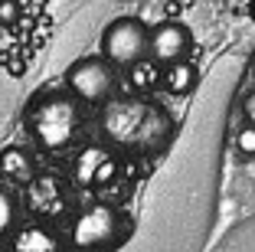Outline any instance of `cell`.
<instances>
[{"label": "cell", "mask_w": 255, "mask_h": 252, "mask_svg": "<svg viewBox=\"0 0 255 252\" xmlns=\"http://www.w3.org/2000/svg\"><path fill=\"white\" fill-rule=\"evenodd\" d=\"M102 131L128 151H157L170 134V118L144 98H115L102 111Z\"/></svg>", "instance_id": "6da1fadb"}, {"label": "cell", "mask_w": 255, "mask_h": 252, "mask_svg": "<svg viewBox=\"0 0 255 252\" xmlns=\"http://www.w3.org/2000/svg\"><path fill=\"white\" fill-rule=\"evenodd\" d=\"M79 121H82L79 105L66 95L39 98L30 108V131H33V138H36V144H43L46 151L66 148L75 138V131H79Z\"/></svg>", "instance_id": "7a4b0ae2"}, {"label": "cell", "mask_w": 255, "mask_h": 252, "mask_svg": "<svg viewBox=\"0 0 255 252\" xmlns=\"http://www.w3.org/2000/svg\"><path fill=\"white\" fill-rule=\"evenodd\" d=\"M128 233V220L121 216L118 207L98 203L89 207L72 226V246L82 252H105L112 246H118Z\"/></svg>", "instance_id": "3957f363"}, {"label": "cell", "mask_w": 255, "mask_h": 252, "mask_svg": "<svg viewBox=\"0 0 255 252\" xmlns=\"http://www.w3.org/2000/svg\"><path fill=\"white\" fill-rule=\"evenodd\" d=\"M150 52V33L137 16H118L102 33V56L112 66H137Z\"/></svg>", "instance_id": "277c9868"}, {"label": "cell", "mask_w": 255, "mask_h": 252, "mask_svg": "<svg viewBox=\"0 0 255 252\" xmlns=\"http://www.w3.org/2000/svg\"><path fill=\"white\" fill-rule=\"evenodd\" d=\"M66 82L75 92V98H82L89 105H102L115 92V66L105 56H82L69 66Z\"/></svg>", "instance_id": "5b68a950"}, {"label": "cell", "mask_w": 255, "mask_h": 252, "mask_svg": "<svg viewBox=\"0 0 255 252\" xmlns=\"http://www.w3.org/2000/svg\"><path fill=\"white\" fill-rule=\"evenodd\" d=\"M190 46H193V36H190L187 26L177 20H167L160 26H154V33H150V59L167 69L173 62L187 59Z\"/></svg>", "instance_id": "8992f818"}, {"label": "cell", "mask_w": 255, "mask_h": 252, "mask_svg": "<svg viewBox=\"0 0 255 252\" xmlns=\"http://www.w3.org/2000/svg\"><path fill=\"white\" fill-rule=\"evenodd\" d=\"M115 174V161L102 148H85L75 161V184H105Z\"/></svg>", "instance_id": "52a82bcc"}, {"label": "cell", "mask_w": 255, "mask_h": 252, "mask_svg": "<svg viewBox=\"0 0 255 252\" xmlns=\"http://www.w3.org/2000/svg\"><path fill=\"white\" fill-rule=\"evenodd\" d=\"M13 252H59V239L46 226H26L13 236Z\"/></svg>", "instance_id": "ba28073f"}, {"label": "cell", "mask_w": 255, "mask_h": 252, "mask_svg": "<svg viewBox=\"0 0 255 252\" xmlns=\"http://www.w3.org/2000/svg\"><path fill=\"white\" fill-rule=\"evenodd\" d=\"M0 177L7 180H33V154L26 148H7L0 151Z\"/></svg>", "instance_id": "9c48e42d"}, {"label": "cell", "mask_w": 255, "mask_h": 252, "mask_svg": "<svg viewBox=\"0 0 255 252\" xmlns=\"http://www.w3.org/2000/svg\"><path fill=\"white\" fill-rule=\"evenodd\" d=\"M160 85H164L170 95H190V92L196 89V66L187 62V59L167 66L164 75H160Z\"/></svg>", "instance_id": "30bf717a"}, {"label": "cell", "mask_w": 255, "mask_h": 252, "mask_svg": "<svg viewBox=\"0 0 255 252\" xmlns=\"http://www.w3.org/2000/svg\"><path fill=\"white\" fill-rule=\"evenodd\" d=\"M30 203L39 213H56L62 207V193H59V180L53 177H39L30 180Z\"/></svg>", "instance_id": "8fae6325"}, {"label": "cell", "mask_w": 255, "mask_h": 252, "mask_svg": "<svg viewBox=\"0 0 255 252\" xmlns=\"http://www.w3.org/2000/svg\"><path fill=\"white\" fill-rule=\"evenodd\" d=\"M16 223H20V200H16L13 190L0 187V236L13 233Z\"/></svg>", "instance_id": "7c38bea8"}, {"label": "cell", "mask_w": 255, "mask_h": 252, "mask_svg": "<svg viewBox=\"0 0 255 252\" xmlns=\"http://www.w3.org/2000/svg\"><path fill=\"white\" fill-rule=\"evenodd\" d=\"M160 75L164 72H157V62H137V66H131V85L144 92L150 85H157Z\"/></svg>", "instance_id": "4fadbf2b"}, {"label": "cell", "mask_w": 255, "mask_h": 252, "mask_svg": "<svg viewBox=\"0 0 255 252\" xmlns=\"http://www.w3.org/2000/svg\"><path fill=\"white\" fill-rule=\"evenodd\" d=\"M20 20V0H0V26H13Z\"/></svg>", "instance_id": "5bb4252c"}, {"label": "cell", "mask_w": 255, "mask_h": 252, "mask_svg": "<svg viewBox=\"0 0 255 252\" xmlns=\"http://www.w3.org/2000/svg\"><path fill=\"white\" fill-rule=\"evenodd\" d=\"M236 148H239L246 157L255 154V125H246V128L239 131V138H236Z\"/></svg>", "instance_id": "9a60e30c"}, {"label": "cell", "mask_w": 255, "mask_h": 252, "mask_svg": "<svg viewBox=\"0 0 255 252\" xmlns=\"http://www.w3.org/2000/svg\"><path fill=\"white\" fill-rule=\"evenodd\" d=\"M242 115H246L249 125H255V89L246 95V102H242Z\"/></svg>", "instance_id": "2e32d148"}, {"label": "cell", "mask_w": 255, "mask_h": 252, "mask_svg": "<svg viewBox=\"0 0 255 252\" xmlns=\"http://www.w3.org/2000/svg\"><path fill=\"white\" fill-rule=\"evenodd\" d=\"M249 13H252V20H255V0H252V3H249Z\"/></svg>", "instance_id": "e0dca14e"}, {"label": "cell", "mask_w": 255, "mask_h": 252, "mask_svg": "<svg viewBox=\"0 0 255 252\" xmlns=\"http://www.w3.org/2000/svg\"><path fill=\"white\" fill-rule=\"evenodd\" d=\"M0 252H7V249H3V246H0Z\"/></svg>", "instance_id": "ac0fdd59"}]
</instances>
